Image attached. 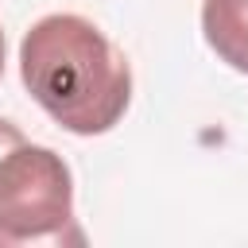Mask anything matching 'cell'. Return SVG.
<instances>
[{
	"mask_svg": "<svg viewBox=\"0 0 248 248\" xmlns=\"http://www.w3.org/2000/svg\"><path fill=\"white\" fill-rule=\"evenodd\" d=\"M19 140H23V132H19L12 120H4V116H0V151H4V147H12V143H19Z\"/></svg>",
	"mask_w": 248,
	"mask_h": 248,
	"instance_id": "obj_4",
	"label": "cell"
},
{
	"mask_svg": "<svg viewBox=\"0 0 248 248\" xmlns=\"http://www.w3.org/2000/svg\"><path fill=\"white\" fill-rule=\"evenodd\" d=\"M202 35L225 66L248 74V0H205Z\"/></svg>",
	"mask_w": 248,
	"mask_h": 248,
	"instance_id": "obj_3",
	"label": "cell"
},
{
	"mask_svg": "<svg viewBox=\"0 0 248 248\" xmlns=\"http://www.w3.org/2000/svg\"><path fill=\"white\" fill-rule=\"evenodd\" d=\"M19 78L35 105L74 136H105L132 105L124 50L85 16L54 12L19 43Z\"/></svg>",
	"mask_w": 248,
	"mask_h": 248,
	"instance_id": "obj_1",
	"label": "cell"
},
{
	"mask_svg": "<svg viewBox=\"0 0 248 248\" xmlns=\"http://www.w3.org/2000/svg\"><path fill=\"white\" fill-rule=\"evenodd\" d=\"M0 78H4V31H0Z\"/></svg>",
	"mask_w": 248,
	"mask_h": 248,
	"instance_id": "obj_5",
	"label": "cell"
},
{
	"mask_svg": "<svg viewBox=\"0 0 248 248\" xmlns=\"http://www.w3.org/2000/svg\"><path fill=\"white\" fill-rule=\"evenodd\" d=\"M66 159L27 136L0 151V248L81 244Z\"/></svg>",
	"mask_w": 248,
	"mask_h": 248,
	"instance_id": "obj_2",
	"label": "cell"
}]
</instances>
